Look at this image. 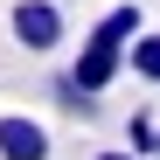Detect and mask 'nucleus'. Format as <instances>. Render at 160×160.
<instances>
[{"label": "nucleus", "instance_id": "obj_8", "mask_svg": "<svg viewBox=\"0 0 160 160\" xmlns=\"http://www.w3.org/2000/svg\"><path fill=\"white\" fill-rule=\"evenodd\" d=\"M153 160H160V146H153Z\"/></svg>", "mask_w": 160, "mask_h": 160}, {"label": "nucleus", "instance_id": "obj_2", "mask_svg": "<svg viewBox=\"0 0 160 160\" xmlns=\"http://www.w3.org/2000/svg\"><path fill=\"white\" fill-rule=\"evenodd\" d=\"M7 28H14V42H21V49L49 56V49H63L70 21H63V7H56V0H14V7H7Z\"/></svg>", "mask_w": 160, "mask_h": 160}, {"label": "nucleus", "instance_id": "obj_7", "mask_svg": "<svg viewBox=\"0 0 160 160\" xmlns=\"http://www.w3.org/2000/svg\"><path fill=\"white\" fill-rule=\"evenodd\" d=\"M91 160H139L132 146H104V153H91Z\"/></svg>", "mask_w": 160, "mask_h": 160}, {"label": "nucleus", "instance_id": "obj_3", "mask_svg": "<svg viewBox=\"0 0 160 160\" xmlns=\"http://www.w3.org/2000/svg\"><path fill=\"white\" fill-rule=\"evenodd\" d=\"M0 160H49V125L28 112H7L0 118Z\"/></svg>", "mask_w": 160, "mask_h": 160}, {"label": "nucleus", "instance_id": "obj_1", "mask_svg": "<svg viewBox=\"0 0 160 160\" xmlns=\"http://www.w3.org/2000/svg\"><path fill=\"white\" fill-rule=\"evenodd\" d=\"M132 35H139V7H104V14L91 21L84 49H77L70 77H77L84 91H98V98H104V91L132 70Z\"/></svg>", "mask_w": 160, "mask_h": 160}, {"label": "nucleus", "instance_id": "obj_4", "mask_svg": "<svg viewBox=\"0 0 160 160\" xmlns=\"http://www.w3.org/2000/svg\"><path fill=\"white\" fill-rule=\"evenodd\" d=\"M132 77H139V84H160V28L132 35Z\"/></svg>", "mask_w": 160, "mask_h": 160}, {"label": "nucleus", "instance_id": "obj_6", "mask_svg": "<svg viewBox=\"0 0 160 160\" xmlns=\"http://www.w3.org/2000/svg\"><path fill=\"white\" fill-rule=\"evenodd\" d=\"M56 104H63V112H77V118H98V91H84V84H77V77H56Z\"/></svg>", "mask_w": 160, "mask_h": 160}, {"label": "nucleus", "instance_id": "obj_5", "mask_svg": "<svg viewBox=\"0 0 160 160\" xmlns=\"http://www.w3.org/2000/svg\"><path fill=\"white\" fill-rule=\"evenodd\" d=\"M125 146L139 153V160H153V146H160V118H153V112H125Z\"/></svg>", "mask_w": 160, "mask_h": 160}]
</instances>
